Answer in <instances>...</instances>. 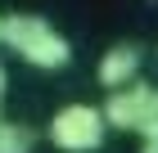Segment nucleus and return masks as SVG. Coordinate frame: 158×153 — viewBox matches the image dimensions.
Listing matches in <instances>:
<instances>
[{
    "label": "nucleus",
    "instance_id": "f257e3e1",
    "mask_svg": "<svg viewBox=\"0 0 158 153\" xmlns=\"http://www.w3.org/2000/svg\"><path fill=\"white\" fill-rule=\"evenodd\" d=\"M0 45H9L23 63H32V68H41V72H59L73 59L68 36L54 23H45L41 14H5V41H0Z\"/></svg>",
    "mask_w": 158,
    "mask_h": 153
},
{
    "label": "nucleus",
    "instance_id": "0eeeda50",
    "mask_svg": "<svg viewBox=\"0 0 158 153\" xmlns=\"http://www.w3.org/2000/svg\"><path fill=\"white\" fill-rule=\"evenodd\" d=\"M140 153H158V135H145L140 140Z\"/></svg>",
    "mask_w": 158,
    "mask_h": 153
},
{
    "label": "nucleus",
    "instance_id": "423d86ee",
    "mask_svg": "<svg viewBox=\"0 0 158 153\" xmlns=\"http://www.w3.org/2000/svg\"><path fill=\"white\" fill-rule=\"evenodd\" d=\"M5 99H9V72H5V63H0V117H5Z\"/></svg>",
    "mask_w": 158,
    "mask_h": 153
},
{
    "label": "nucleus",
    "instance_id": "7ed1b4c3",
    "mask_svg": "<svg viewBox=\"0 0 158 153\" xmlns=\"http://www.w3.org/2000/svg\"><path fill=\"white\" fill-rule=\"evenodd\" d=\"M140 63H145L140 45H131V41H118V45H109V50H104V59L95 63V77H99V86L118 90V86H131L135 77H140Z\"/></svg>",
    "mask_w": 158,
    "mask_h": 153
},
{
    "label": "nucleus",
    "instance_id": "39448f33",
    "mask_svg": "<svg viewBox=\"0 0 158 153\" xmlns=\"http://www.w3.org/2000/svg\"><path fill=\"white\" fill-rule=\"evenodd\" d=\"M135 131H140V140H145V135H158V90L154 86H145V104H140Z\"/></svg>",
    "mask_w": 158,
    "mask_h": 153
},
{
    "label": "nucleus",
    "instance_id": "20e7f679",
    "mask_svg": "<svg viewBox=\"0 0 158 153\" xmlns=\"http://www.w3.org/2000/svg\"><path fill=\"white\" fill-rule=\"evenodd\" d=\"M32 149H36V131L0 117V153H32Z\"/></svg>",
    "mask_w": 158,
    "mask_h": 153
},
{
    "label": "nucleus",
    "instance_id": "f03ea898",
    "mask_svg": "<svg viewBox=\"0 0 158 153\" xmlns=\"http://www.w3.org/2000/svg\"><path fill=\"white\" fill-rule=\"evenodd\" d=\"M104 108L95 104H63L54 117H50V144L59 153H95L104 144Z\"/></svg>",
    "mask_w": 158,
    "mask_h": 153
},
{
    "label": "nucleus",
    "instance_id": "6e6552de",
    "mask_svg": "<svg viewBox=\"0 0 158 153\" xmlns=\"http://www.w3.org/2000/svg\"><path fill=\"white\" fill-rule=\"evenodd\" d=\"M0 41H5V14H0Z\"/></svg>",
    "mask_w": 158,
    "mask_h": 153
}]
</instances>
